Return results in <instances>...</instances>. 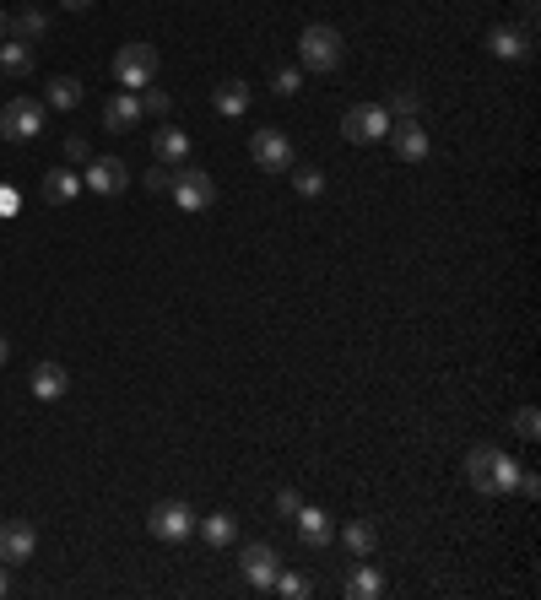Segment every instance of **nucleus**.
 Instances as JSON below:
<instances>
[{
    "label": "nucleus",
    "instance_id": "f257e3e1",
    "mask_svg": "<svg viewBox=\"0 0 541 600\" xmlns=\"http://www.w3.org/2000/svg\"><path fill=\"white\" fill-rule=\"evenodd\" d=\"M466 482L487 492V498H498V492H514V482H520V465H514L504 449H493V444H477L466 455Z\"/></svg>",
    "mask_w": 541,
    "mask_h": 600
},
{
    "label": "nucleus",
    "instance_id": "f03ea898",
    "mask_svg": "<svg viewBox=\"0 0 541 600\" xmlns=\"http://www.w3.org/2000/svg\"><path fill=\"white\" fill-rule=\"evenodd\" d=\"M341 55H347V44H341V33L325 28V22H314V28L298 33V60H303V71H336Z\"/></svg>",
    "mask_w": 541,
    "mask_h": 600
},
{
    "label": "nucleus",
    "instance_id": "7ed1b4c3",
    "mask_svg": "<svg viewBox=\"0 0 541 600\" xmlns=\"http://www.w3.org/2000/svg\"><path fill=\"white\" fill-rule=\"evenodd\" d=\"M114 82H120V92H141L157 82V49L152 44H120V55H114Z\"/></svg>",
    "mask_w": 541,
    "mask_h": 600
},
{
    "label": "nucleus",
    "instance_id": "20e7f679",
    "mask_svg": "<svg viewBox=\"0 0 541 600\" xmlns=\"http://www.w3.org/2000/svg\"><path fill=\"white\" fill-rule=\"evenodd\" d=\"M168 195L179 200V211H206L211 200H217V184H211L206 168L179 163V168H174V184H168Z\"/></svg>",
    "mask_w": 541,
    "mask_h": 600
},
{
    "label": "nucleus",
    "instance_id": "39448f33",
    "mask_svg": "<svg viewBox=\"0 0 541 600\" xmlns=\"http://www.w3.org/2000/svg\"><path fill=\"white\" fill-rule=\"evenodd\" d=\"M38 130H44V103L38 98H11L0 109V136L6 141H38Z\"/></svg>",
    "mask_w": 541,
    "mask_h": 600
},
{
    "label": "nucleus",
    "instance_id": "423d86ee",
    "mask_svg": "<svg viewBox=\"0 0 541 600\" xmlns=\"http://www.w3.org/2000/svg\"><path fill=\"white\" fill-rule=\"evenodd\" d=\"M390 125H395V119L379 109V103H358V109L341 114V136H347L352 146H368V141L390 136Z\"/></svg>",
    "mask_w": 541,
    "mask_h": 600
},
{
    "label": "nucleus",
    "instance_id": "0eeeda50",
    "mask_svg": "<svg viewBox=\"0 0 541 600\" xmlns=\"http://www.w3.org/2000/svg\"><path fill=\"white\" fill-rule=\"evenodd\" d=\"M147 530L157 541H190L195 536V509L179 503V498H168V503H157V509L147 514Z\"/></svg>",
    "mask_w": 541,
    "mask_h": 600
},
{
    "label": "nucleus",
    "instance_id": "6e6552de",
    "mask_svg": "<svg viewBox=\"0 0 541 600\" xmlns=\"http://www.w3.org/2000/svg\"><path fill=\"white\" fill-rule=\"evenodd\" d=\"M249 157H255L266 173H287V168H293V141H287L276 125H266V130L249 136Z\"/></svg>",
    "mask_w": 541,
    "mask_h": 600
},
{
    "label": "nucleus",
    "instance_id": "1a4fd4ad",
    "mask_svg": "<svg viewBox=\"0 0 541 600\" xmlns=\"http://www.w3.org/2000/svg\"><path fill=\"white\" fill-rule=\"evenodd\" d=\"M239 568H244L249 590H271V579L282 573V557H276V546H271V541H249V546H244V557H239Z\"/></svg>",
    "mask_w": 541,
    "mask_h": 600
},
{
    "label": "nucleus",
    "instance_id": "9d476101",
    "mask_svg": "<svg viewBox=\"0 0 541 600\" xmlns=\"http://www.w3.org/2000/svg\"><path fill=\"white\" fill-rule=\"evenodd\" d=\"M33 552H38V530L28 525V519H11V525H0V563H6V568L33 563Z\"/></svg>",
    "mask_w": 541,
    "mask_h": 600
},
{
    "label": "nucleus",
    "instance_id": "9b49d317",
    "mask_svg": "<svg viewBox=\"0 0 541 600\" xmlns=\"http://www.w3.org/2000/svg\"><path fill=\"white\" fill-rule=\"evenodd\" d=\"M82 168H87L82 184H87V190H98V195H120L130 184V168L120 163V157H87Z\"/></svg>",
    "mask_w": 541,
    "mask_h": 600
},
{
    "label": "nucleus",
    "instance_id": "f8f14e48",
    "mask_svg": "<svg viewBox=\"0 0 541 600\" xmlns=\"http://www.w3.org/2000/svg\"><path fill=\"white\" fill-rule=\"evenodd\" d=\"M293 525H298V541L309 546V552H325V546L336 541V525H331V514H325V509H309V503H303V509L293 514Z\"/></svg>",
    "mask_w": 541,
    "mask_h": 600
},
{
    "label": "nucleus",
    "instance_id": "ddd939ff",
    "mask_svg": "<svg viewBox=\"0 0 541 600\" xmlns=\"http://www.w3.org/2000/svg\"><path fill=\"white\" fill-rule=\"evenodd\" d=\"M390 141H395V157H401V163H422V157H428V130H422V119L390 125Z\"/></svg>",
    "mask_w": 541,
    "mask_h": 600
},
{
    "label": "nucleus",
    "instance_id": "4468645a",
    "mask_svg": "<svg viewBox=\"0 0 541 600\" xmlns=\"http://www.w3.org/2000/svg\"><path fill=\"white\" fill-rule=\"evenodd\" d=\"M103 125H109L114 136H120V130H136L141 125V98L136 92H114V98L103 103Z\"/></svg>",
    "mask_w": 541,
    "mask_h": 600
},
{
    "label": "nucleus",
    "instance_id": "2eb2a0df",
    "mask_svg": "<svg viewBox=\"0 0 541 600\" xmlns=\"http://www.w3.org/2000/svg\"><path fill=\"white\" fill-rule=\"evenodd\" d=\"M28 390L38 400H60L65 390H71V373H65V363H38L33 379H28Z\"/></svg>",
    "mask_w": 541,
    "mask_h": 600
},
{
    "label": "nucleus",
    "instance_id": "dca6fc26",
    "mask_svg": "<svg viewBox=\"0 0 541 600\" xmlns=\"http://www.w3.org/2000/svg\"><path fill=\"white\" fill-rule=\"evenodd\" d=\"M152 157H157L163 168H179L184 157H190V136H184V130H174V125H163V130L152 136Z\"/></svg>",
    "mask_w": 541,
    "mask_h": 600
},
{
    "label": "nucleus",
    "instance_id": "f3484780",
    "mask_svg": "<svg viewBox=\"0 0 541 600\" xmlns=\"http://www.w3.org/2000/svg\"><path fill=\"white\" fill-rule=\"evenodd\" d=\"M341 595H347V600H374V595H385V573H379V568H368L363 557H358V568L347 573Z\"/></svg>",
    "mask_w": 541,
    "mask_h": 600
},
{
    "label": "nucleus",
    "instance_id": "a211bd4d",
    "mask_svg": "<svg viewBox=\"0 0 541 600\" xmlns=\"http://www.w3.org/2000/svg\"><path fill=\"white\" fill-rule=\"evenodd\" d=\"M487 49H493L498 60H525V55H531V33H520V28H493V33H487Z\"/></svg>",
    "mask_w": 541,
    "mask_h": 600
},
{
    "label": "nucleus",
    "instance_id": "6ab92c4d",
    "mask_svg": "<svg viewBox=\"0 0 541 600\" xmlns=\"http://www.w3.org/2000/svg\"><path fill=\"white\" fill-rule=\"evenodd\" d=\"M341 546H347L352 557H374L379 525H374V519H352V525H341Z\"/></svg>",
    "mask_w": 541,
    "mask_h": 600
},
{
    "label": "nucleus",
    "instance_id": "aec40b11",
    "mask_svg": "<svg viewBox=\"0 0 541 600\" xmlns=\"http://www.w3.org/2000/svg\"><path fill=\"white\" fill-rule=\"evenodd\" d=\"M76 190H82V173H76V168H49L44 173V200H49V206L76 200Z\"/></svg>",
    "mask_w": 541,
    "mask_h": 600
},
{
    "label": "nucleus",
    "instance_id": "412c9836",
    "mask_svg": "<svg viewBox=\"0 0 541 600\" xmlns=\"http://www.w3.org/2000/svg\"><path fill=\"white\" fill-rule=\"evenodd\" d=\"M49 33V17L44 11H17V17H6V38H17V44H38V38Z\"/></svg>",
    "mask_w": 541,
    "mask_h": 600
},
{
    "label": "nucleus",
    "instance_id": "4be33fe9",
    "mask_svg": "<svg viewBox=\"0 0 541 600\" xmlns=\"http://www.w3.org/2000/svg\"><path fill=\"white\" fill-rule=\"evenodd\" d=\"M28 71H33V44L6 38V44H0V76H6V82H17V76H28Z\"/></svg>",
    "mask_w": 541,
    "mask_h": 600
},
{
    "label": "nucleus",
    "instance_id": "5701e85b",
    "mask_svg": "<svg viewBox=\"0 0 541 600\" xmlns=\"http://www.w3.org/2000/svg\"><path fill=\"white\" fill-rule=\"evenodd\" d=\"M195 530L206 536V546H233V536H239V519H233V514H206V519H195Z\"/></svg>",
    "mask_w": 541,
    "mask_h": 600
},
{
    "label": "nucleus",
    "instance_id": "b1692460",
    "mask_svg": "<svg viewBox=\"0 0 541 600\" xmlns=\"http://www.w3.org/2000/svg\"><path fill=\"white\" fill-rule=\"evenodd\" d=\"M76 103H82V82L76 76H55L44 87V109H76Z\"/></svg>",
    "mask_w": 541,
    "mask_h": 600
},
{
    "label": "nucleus",
    "instance_id": "393cba45",
    "mask_svg": "<svg viewBox=\"0 0 541 600\" xmlns=\"http://www.w3.org/2000/svg\"><path fill=\"white\" fill-rule=\"evenodd\" d=\"M217 114L244 119V114H249V82H222V87H217Z\"/></svg>",
    "mask_w": 541,
    "mask_h": 600
},
{
    "label": "nucleus",
    "instance_id": "a878e982",
    "mask_svg": "<svg viewBox=\"0 0 541 600\" xmlns=\"http://www.w3.org/2000/svg\"><path fill=\"white\" fill-rule=\"evenodd\" d=\"M417 109H422V92L417 87H395V98H390V119H417Z\"/></svg>",
    "mask_w": 541,
    "mask_h": 600
},
{
    "label": "nucleus",
    "instance_id": "bb28decb",
    "mask_svg": "<svg viewBox=\"0 0 541 600\" xmlns=\"http://www.w3.org/2000/svg\"><path fill=\"white\" fill-rule=\"evenodd\" d=\"M271 590H276V595H287V600H303V595H309V579H303V573H276Z\"/></svg>",
    "mask_w": 541,
    "mask_h": 600
},
{
    "label": "nucleus",
    "instance_id": "cd10ccee",
    "mask_svg": "<svg viewBox=\"0 0 541 600\" xmlns=\"http://www.w3.org/2000/svg\"><path fill=\"white\" fill-rule=\"evenodd\" d=\"M168 109H174V98H168V92L163 87H141V114H168Z\"/></svg>",
    "mask_w": 541,
    "mask_h": 600
},
{
    "label": "nucleus",
    "instance_id": "c85d7f7f",
    "mask_svg": "<svg viewBox=\"0 0 541 600\" xmlns=\"http://www.w3.org/2000/svg\"><path fill=\"white\" fill-rule=\"evenodd\" d=\"M514 433H520V438H541V411L520 406V411H514Z\"/></svg>",
    "mask_w": 541,
    "mask_h": 600
},
{
    "label": "nucleus",
    "instance_id": "c756f323",
    "mask_svg": "<svg viewBox=\"0 0 541 600\" xmlns=\"http://www.w3.org/2000/svg\"><path fill=\"white\" fill-rule=\"evenodd\" d=\"M293 173V184H298V195H320L325 190V179H320V168H287Z\"/></svg>",
    "mask_w": 541,
    "mask_h": 600
},
{
    "label": "nucleus",
    "instance_id": "7c9ffc66",
    "mask_svg": "<svg viewBox=\"0 0 541 600\" xmlns=\"http://www.w3.org/2000/svg\"><path fill=\"white\" fill-rule=\"evenodd\" d=\"M303 509V492L298 487H282V492H276V514H282V519H293Z\"/></svg>",
    "mask_w": 541,
    "mask_h": 600
},
{
    "label": "nucleus",
    "instance_id": "2f4dec72",
    "mask_svg": "<svg viewBox=\"0 0 541 600\" xmlns=\"http://www.w3.org/2000/svg\"><path fill=\"white\" fill-rule=\"evenodd\" d=\"M276 92H282V98H293V92L303 87V71H293V65H282V71H276V82H271Z\"/></svg>",
    "mask_w": 541,
    "mask_h": 600
},
{
    "label": "nucleus",
    "instance_id": "473e14b6",
    "mask_svg": "<svg viewBox=\"0 0 541 600\" xmlns=\"http://www.w3.org/2000/svg\"><path fill=\"white\" fill-rule=\"evenodd\" d=\"M65 157H71V163H76V168H82V163H87V157H92V146H87L82 136H65Z\"/></svg>",
    "mask_w": 541,
    "mask_h": 600
},
{
    "label": "nucleus",
    "instance_id": "72a5a7b5",
    "mask_svg": "<svg viewBox=\"0 0 541 600\" xmlns=\"http://www.w3.org/2000/svg\"><path fill=\"white\" fill-rule=\"evenodd\" d=\"M168 184H174V168H163V163H157V168L147 173V190H152V195H163Z\"/></svg>",
    "mask_w": 541,
    "mask_h": 600
},
{
    "label": "nucleus",
    "instance_id": "f704fd0d",
    "mask_svg": "<svg viewBox=\"0 0 541 600\" xmlns=\"http://www.w3.org/2000/svg\"><path fill=\"white\" fill-rule=\"evenodd\" d=\"M514 487H520L525 498H536V492H541V482H536V471H525V465H520V482H514Z\"/></svg>",
    "mask_w": 541,
    "mask_h": 600
},
{
    "label": "nucleus",
    "instance_id": "c9c22d12",
    "mask_svg": "<svg viewBox=\"0 0 541 600\" xmlns=\"http://www.w3.org/2000/svg\"><path fill=\"white\" fill-rule=\"evenodd\" d=\"M60 6H65V11H87L92 0H60Z\"/></svg>",
    "mask_w": 541,
    "mask_h": 600
},
{
    "label": "nucleus",
    "instance_id": "e433bc0d",
    "mask_svg": "<svg viewBox=\"0 0 541 600\" xmlns=\"http://www.w3.org/2000/svg\"><path fill=\"white\" fill-rule=\"evenodd\" d=\"M6 590H11V579H6V563H0V600H6Z\"/></svg>",
    "mask_w": 541,
    "mask_h": 600
},
{
    "label": "nucleus",
    "instance_id": "4c0bfd02",
    "mask_svg": "<svg viewBox=\"0 0 541 600\" xmlns=\"http://www.w3.org/2000/svg\"><path fill=\"white\" fill-rule=\"evenodd\" d=\"M6 357H11V346H6V336H0V363H6Z\"/></svg>",
    "mask_w": 541,
    "mask_h": 600
},
{
    "label": "nucleus",
    "instance_id": "58836bf2",
    "mask_svg": "<svg viewBox=\"0 0 541 600\" xmlns=\"http://www.w3.org/2000/svg\"><path fill=\"white\" fill-rule=\"evenodd\" d=\"M0 44H6V11H0Z\"/></svg>",
    "mask_w": 541,
    "mask_h": 600
}]
</instances>
